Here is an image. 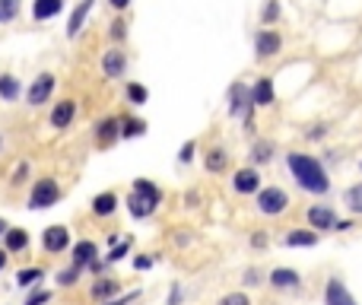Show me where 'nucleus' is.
I'll return each instance as SVG.
<instances>
[{
	"label": "nucleus",
	"instance_id": "1",
	"mask_svg": "<svg viewBox=\"0 0 362 305\" xmlns=\"http://www.w3.org/2000/svg\"><path fill=\"white\" fill-rule=\"evenodd\" d=\"M289 162V172L296 178V185L308 194H328L330 191V178H328V169L318 156H308V153H289L286 156Z\"/></svg>",
	"mask_w": 362,
	"mask_h": 305
},
{
	"label": "nucleus",
	"instance_id": "2",
	"mask_svg": "<svg viewBox=\"0 0 362 305\" xmlns=\"http://www.w3.org/2000/svg\"><path fill=\"white\" fill-rule=\"evenodd\" d=\"M162 204V191L159 185H153L149 178H137L131 188V198H127V210L137 220H147V216L156 213V207Z\"/></svg>",
	"mask_w": 362,
	"mask_h": 305
},
{
	"label": "nucleus",
	"instance_id": "3",
	"mask_svg": "<svg viewBox=\"0 0 362 305\" xmlns=\"http://www.w3.org/2000/svg\"><path fill=\"white\" fill-rule=\"evenodd\" d=\"M226 112L232 118H245V127H251V115H255V102H251V86L245 83H232L226 92Z\"/></svg>",
	"mask_w": 362,
	"mask_h": 305
},
{
	"label": "nucleus",
	"instance_id": "4",
	"mask_svg": "<svg viewBox=\"0 0 362 305\" xmlns=\"http://www.w3.org/2000/svg\"><path fill=\"white\" fill-rule=\"evenodd\" d=\"M61 200V185L54 178H39L29 191V207L32 210H45V207H54Z\"/></svg>",
	"mask_w": 362,
	"mask_h": 305
},
{
	"label": "nucleus",
	"instance_id": "5",
	"mask_svg": "<svg viewBox=\"0 0 362 305\" xmlns=\"http://www.w3.org/2000/svg\"><path fill=\"white\" fill-rule=\"evenodd\" d=\"M289 207V194L283 188H261L257 191V210L264 216H280Z\"/></svg>",
	"mask_w": 362,
	"mask_h": 305
},
{
	"label": "nucleus",
	"instance_id": "6",
	"mask_svg": "<svg viewBox=\"0 0 362 305\" xmlns=\"http://www.w3.org/2000/svg\"><path fill=\"white\" fill-rule=\"evenodd\" d=\"M54 86H58L54 74H39L32 83H29V90H25V102H29L32 108L45 105V102L54 96Z\"/></svg>",
	"mask_w": 362,
	"mask_h": 305
},
{
	"label": "nucleus",
	"instance_id": "7",
	"mask_svg": "<svg viewBox=\"0 0 362 305\" xmlns=\"http://www.w3.org/2000/svg\"><path fill=\"white\" fill-rule=\"evenodd\" d=\"M280 48H283L280 32H273V29H257V35H255V58L267 61V58H273V54H280Z\"/></svg>",
	"mask_w": 362,
	"mask_h": 305
},
{
	"label": "nucleus",
	"instance_id": "8",
	"mask_svg": "<svg viewBox=\"0 0 362 305\" xmlns=\"http://www.w3.org/2000/svg\"><path fill=\"white\" fill-rule=\"evenodd\" d=\"M124 70H127V54L121 48H108L102 54V74H105V80H121Z\"/></svg>",
	"mask_w": 362,
	"mask_h": 305
},
{
	"label": "nucleus",
	"instance_id": "9",
	"mask_svg": "<svg viewBox=\"0 0 362 305\" xmlns=\"http://www.w3.org/2000/svg\"><path fill=\"white\" fill-rule=\"evenodd\" d=\"M324 305H359L353 299V293L346 289L343 280H337V277H330L328 286H324Z\"/></svg>",
	"mask_w": 362,
	"mask_h": 305
},
{
	"label": "nucleus",
	"instance_id": "10",
	"mask_svg": "<svg viewBox=\"0 0 362 305\" xmlns=\"http://www.w3.org/2000/svg\"><path fill=\"white\" fill-rule=\"evenodd\" d=\"M251 102H255V108H270L273 102H277L270 76H257V83L251 86Z\"/></svg>",
	"mask_w": 362,
	"mask_h": 305
},
{
	"label": "nucleus",
	"instance_id": "11",
	"mask_svg": "<svg viewBox=\"0 0 362 305\" xmlns=\"http://www.w3.org/2000/svg\"><path fill=\"white\" fill-rule=\"evenodd\" d=\"M232 188L239 191V194H257V191H261V175H257V169H239V172L232 175Z\"/></svg>",
	"mask_w": 362,
	"mask_h": 305
},
{
	"label": "nucleus",
	"instance_id": "12",
	"mask_svg": "<svg viewBox=\"0 0 362 305\" xmlns=\"http://www.w3.org/2000/svg\"><path fill=\"white\" fill-rule=\"evenodd\" d=\"M41 245H45L48 255H58V251H64V248L70 245V235H67L64 226H48L45 235H41Z\"/></svg>",
	"mask_w": 362,
	"mask_h": 305
},
{
	"label": "nucleus",
	"instance_id": "13",
	"mask_svg": "<svg viewBox=\"0 0 362 305\" xmlns=\"http://www.w3.org/2000/svg\"><path fill=\"white\" fill-rule=\"evenodd\" d=\"M74 115H76V102H74V99H61V102H54V108H51V127L64 131V127H70Z\"/></svg>",
	"mask_w": 362,
	"mask_h": 305
},
{
	"label": "nucleus",
	"instance_id": "14",
	"mask_svg": "<svg viewBox=\"0 0 362 305\" xmlns=\"http://www.w3.org/2000/svg\"><path fill=\"white\" fill-rule=\"evenodd\" d=\"M118 137H121V121L118 118H105V121L96 124V143L99 147H111Z\"/></svg>",
	"mask_w": 362,
	"mask_h": 305
},
{
	"label": "nucleus",
	"instance_id": "15",
	"mask_svg": "<svg viewBox=\"0 0 362 305\" xmlns=\"http://www.w3.org/2000/svg\"><path fill=\"white\" fill-rule=\"evenodd\" d=\"M92 7H96V0H80V7L70 13V19H67V39H76L83 29V23H86V17L92 13Z\"/></svg>",
	"mask_w": 362,
	"mask_h": 305
},
{
	"label": "nucleus",
	"instance_id": "16",
	"mask_svg": "<svg viewBox=\"0 0 362 305\" xmlns=\"http://www.w3.org/2000/svg\"><path fill=\"white\" fill-rule=\"evenodd\" d=\"M64 10V0H32V19L35 23H48Z\"/></svg>",
	"mask_w": 362,
	"mask_h": 305
},
{
	"label": "nucleus",
	"instance_id": "17",
	"mask_svg": "<svg viewBox=\"0 0 362 305\" xmlns=\"http://www.w3.org/2000/svg\"><path fill=\"white\" fill-rule=\"evenodd\" d=\"M308 223H312V229H334L337 213H334V207H312L308 210Z\"/></svg>",
	"mask_w": 362,
	"mask_h": 305
},
{
	"label": "nucleus",
	"instance_id": "18",
	"mask_svg": "<svg viewBox=\"0 0 362 305\" xmlns=\"http://www.w3.org/2000/svg\"><path fill=\"white\" fill-rule=\"evenodd\" d=\"M92 261H99V248H96V242H80V245L74 248V267L86 271Z\"/></svg>",
	"mask_w": 362,
	"mask_h": 305
},
{
	"label": "nucleus",
	"instance_id": "19",
	"mask_svg": "<svg viewBox=\"0 0 362 305\" xmlns=\"http://www.w3.org/2000/svg\"><path fill=\"white\" fill-rule=\"evenodd\" d=\"M115 210H118L115 191H102V194H96V198H92V213H96V216H111Z\"/></svg>",
	"mask_w": 362,
	"mask_h": 305
},
{
	"label": "nucleus",
	"instance_id": "20",
	"mask_svg": "<svg viewBox=\"0 0 362 305\" xmlns=\"http://www.w3.org/2000/svg\"><path fill=\"white\" fill-rule=\"evenodd\" d=\"M3 248H7L10 255H17V251L29 248V232L25 229H7L3 232Z\"/></svg>",
	"mask_w": 362,
	"mask_h": 305
},
{
	"label": "nucleus",
	"instance_id": "21",
	"mask_svg": "<svg viewBox=\"0 0 362 305\" xmlns=\"http://www.w3.org/2000/svg\"><path fill=\"white\" fill-rule=\"evenodd\" d=\"M283 245H289V248H312V245H318V232L296 229V232H289L286 239H283Z\"/></svg>",
	"mask_w": 362,
	"mask_h": 305
},
{
	"label": "nucleus",
	"instance_id": "22",
	"mask_svg": "<svg viewBox=\"0 0 362 305\" xmlns=\"http://www.w3.org/2000/svg\"><path fill=\"white\" fill-rule=\"evenodd\" d=\"M19 92H23V86H19V80L13 74H0V99L3 102H17Z\"/></svg>",
	"mask_w": 362,
	"mask_h": 305
},
{
	"label": "nucleus",
	"instance_id": "23",
	"mask_svg": "<svg viewBox=\"0 0 362 305\" xmlns=\"http://www.w3.org/2000/svg\"><path fill=\"white\" fill-rule=\"evenodd\" d=\"M270 283L277 289H296L299 286V273L289 271V267H277V271L270 273Z\"/></svg>",
	"mask_w": 362,
	"mask_h": 305
},
{
	"label": "nucleus",
	"instance_id": "24",
	"mask_svg": "<svg viewBox=\"0 0 362 305\" xmlns=\"http://www.w3.org/2000/svg\"><path fill=\"white\" fill-rule=\"evenodd\" d=\"M204 165H206V172H222V169H226V149H222V147L206 149Z\"/></svg>",
	"mask_w": 362,
	"mask_h": 305
},
{
	"label": "nucleus",
	"instance_id": "25",
	"mask_svg": "<svg viewBox=\"0 0 362 305\" xmlns=\"http://www.w3.org/2000/svg\"><path fill=\"white\" fill-rule=\"evenodd\" d=\"M147 134V121L140 118H124L121 121V137L124 140H131V137H143Z\"/></svg>",
	"mask_w": 362,
	"mask_h": 305
},
{
	"label": "nucleus",
	"instance_id": "26",
	"mask_svg": "<svg viewBox=\"0 0 362 305\" xmlns=\"http://www.w3.org/2000/svg\"><path fill=\"white\" fill-rule=\"evenodd\" d=\"M270 159H273V143H270V140L251 143V162L264 165V162H270Z\"/></svg>",
	"mask_w": 362,
	"mask_h": 305
},
{
	"label": "nucleus",
	"instance_id": "27",
	"mask_svg": "<svg viewBox=\"0 0 362 305\" xmlns=\"http://www.w3.org/2000/svg\"><path fill=\"white\" fill-rule=\"evenodd\" d=\"M118 293V283L115 280H99L92 286V299H99V302H108V299Z\"/></svg>",
	"mask_w": 362,
	"mask_h": 305
},
{
	"label": "nucleus",
	"instance_id": "28",
	"mask_svg": "<svg viewBox=\"0 0 362 305\" xmlns=\"http://www.w3.org/2000/svg\"><path fill=\"white\" fill-rule=\"evenodd\" d=\"M127 99H131V105H147L149 90L143 86V83H127Z\"/></svg>",
	"mask_w": 362,
	"mask_h": 305
},
{
	"label": "nucleus",
	"instance_id": "29",
	"mask_svg": "<svg viewBox=\"0 0 362 305\" xmlns=\"http://www.w3.org/2000/svg\"><path fill=\"white\" fill-rule=\"evenodd\" d=\"M19 7L23 0H0V23H13L19 17Z\"/></svg>",
	"mask_w": 362,
	"mask_h": 305
},
{
	"label": "nucleus",
	"instance_id": "30",
	"mask_svg": "<svg viewBox=\"0 0 362 305\" xmlns=\"http://www.w3.org/2000/svg\"><path fill=\"white\" fill-rule=\"evenodd\" d=\"M346 204H350V210H353V213H362V182L346 191Z\"/></svg>",
	"mask_w": 362,
	"mask_h": 305
},
{
	"label": "nucleus",
	"instance_id": "31",
	"mask_svg": "<svg viewBox=\"0 0 362 305\" xmlns=\"http://www.w3.org/2000/svg\"><path fill=\"white\" fill-rule=\"evenodd\" d=\"M41 280V271L39 267H29V271H19L17 273V283L19 286H32V283H39Z\"/></svg>",
	"mask_w": 362,
	"mask_h": 305
},
{
	"label": "nucleus",
	"instance_id": "32",
	"mask_svg": "<svg viewBox=\"0 0 362 305\" xmlns=\"http://www.w3.org/2000/svg\"><path fill=\"white\" fill-rule=\"evenodd\" d=\"M280 19V3L277 0H267V7H264V25H270Z\"/></svg>",
	"mask_w": 362,
	"mask_h": 305
},
{
	"label": "nucleus",
	"instance_id": "33",
	"mask_svg": "<svg viewBox=\"0 0 362 305\" xmlns=\"http://www.w3.org/2000/svg\"><path fill=\"white\" fill-rule=\"evenodd\" d=\"M220 305H251V299L245 293H229V296H222Z\"/></svg>",
	"mask_w": 362,
	"mask_h": 305
},
{
	"label": "nucleus",
	"instance_id": "34",
	"mask_svg": "<svg viewBox=\"0 0 362 305\" xmlns=\"http://www.w3.org/2000/svg\"><path fill=\"white\" fill-rule=\"evenodd\" d=\"M80 267H70V271H64V273H61V277H58V283H61V286H74V283H76V277H80Z\"/></svg>",
	"mask_w": 362,
	"mask_h": 305
},
{
	"label": "nucleus",
	"instance_id": "35",
	"mask_svg": "<svg viewBox=\"0 0 362 305\" xmlns=\"http://www.w3.org/2000/svg\"><path fill=\"white\" fill-rule=\"evenodd\" d=\"M25 175H29V162H19L17 165V172H13V178H10V185L17 188V185H23L25 182Z\"/></svg>",
	"mask_w": 362,
	"mask_h": 305
},
{
	"label": "nucleus",
	"instance_id": "36",
	"mask_svg": "<svg viewBox=\"0 0 362 305\" xmlns=\"http://www.w3.org/2000/svg\"><path fill=\"white\" fill-rule=\"evenodd\" d=\"M194 149H198V143H194V140L184 143V147H181V153H178V162H191V159H194Z\"/></svg>",
	"mask_w": 362,
	"mask_h": 305
},
{
	"label": "nucleus",
	"instance_id": "37",
	"mask_svg": "<svg viewBox=\"0 0 362 305\" xmlns=\"http://www.w3.org/2000/svg\"><path fill=\"white\" fill-rule=\"evenodd\" d=\"M48 299H51V293H48V289H39V293H32V296L25 299V305H45Z\"/></svg>",
	"mask_w": 362,
	"mask_h": 305
},
{
	"label": "nucleus",
	"instance_id": "38",
	"mask_svg": "<svg viewBox=\"0 0 362 305\" xmlns=\"http://www.w3.org/2000/svg\"><path fill=\"white\" fill-rule=\"evenodd\" d=\"M124 35H127V23H124V19H115V23H111V39L121 41Z\"/></svg>",
	"mask_w": 362,
	"mask_h": 305
},
{
	"label": "nucleus",
	"instance_id": "39",
	"mask_svg": "<svg viewBox=\"0 0 362 305\" xmlns=\"http://www.w3.org/2000/svg\"><path fill=\"white\" fill-rule=\"evenodd\" d=\"M324 134H328V124H315L312 131H305V137H308V140H321Z\"/></svg>",
	"mask_w": 362,
	"mask_h": 305
},
{
	"label": "nucleus",
	"instance_id": "40",
	"mask_svg": "<svg viewBox=\"0 0 362 305\" xmlns=\"http://www.w3.org/2000/svg\"><path fill=\"white\" fill-rule=\"evenodd\" d=\"M245 283H248V286H257V283H264L261 271H245Z\"/></svg>",
	"mask_w": 362,
	"mask_h": 305
},
{
	"label": "nucleus",
	"instance_id": "41",
	"mask_svg": "<svg viewBox=\"0 0 362 305\" xmlns=\"http://www.w3.org/2000/svg\"><path fill=\"white\" fill-rule=\"evenodd\" d=\"M140 296V293H127V296H121V299H115V302H111V299H108V302H102V305H131L134 299Z\"/></svg>",
	"mask_w": 362,
	"mask_h": 305
},
{
	"label": "nucleus",
	"instance_id": "42",
	"mask_svg": "<svg viewBox=\"0 0 362 305\" xmlns=\"http://www.w3.org/2000/svg\"><path fill=\"white\" fill-rule=\"evenodd\" d=\"M127 248H131V245H127V242H124V245H118L115 251H111V255H108V261H121V257L127 255Z\"/></svg>",
	"mask_w": 362,
	"mask_h": 305
},
{
	"label": "nucleus",
	"instance_id": "43",
	"mask_svg": "<svg viewBox=\"0 0 362 305\" xmlns=\"http://www.w3.org/2000/svg\"><path fill=\"white\" fill-rule=\"evenodd\" d=\"M251 248H267V235H264V232H255V235H251Z\"/></svg>",
	"mask_w": 362,
	"mask_h": 305
},
{
	"label": "nucleus",
	"instance_id": "44",
	"mask_svg": "<svg viewBox=\"0 0 362 305\" xmlns=\"http://www.w3.org/2000/svg\"><path fill=\"white\" fill-rule=\"evenodd\" d=\"M108 3H111V7H115L118 13H121V10H127V7H131V0H108Z\"/></svg>",
	"mask_w": 362,
	"mask_h": 305
},
{
	"label": "nucleus",
	"instance_id": "45",
	"mask_svg": "<svg viewBox=\"0 0 362 305\" xmlns=\"http://www.w3.org/2000/svg\"><path fill=\"white\" fill-rule=\"evenodd\" d=\"M178 299H181V289L172 286V293H169V305H178Z\"/></svg>",
	"mask_w": 362,
	"mask_h": 305
},
{
	"label": "nucleus",
	"instance_id": "46",
	"mask_svg": "<svg viewBox=\"0 0 362 305\" xmlns=\"http://www.w3.org/2000/svg\"><path fill=\"white\" fill-rule=\"evenodd\" d=\"M7 255H10L7 248H0V271H3V267H7Z\"/></svg>",
	"mask_w": 362,
	"mask_h": 305
},
{
	"label": "nucleus",
	"instance_id": "47",
	"mask_svg": "<svg viewBox=\"0 0 362 305\" xmlns=\"http://www.w3.org/2000/svg\"><path fill=\"white\" fill-rule=\"evenodd\" d=\"M149 264H153V257H137V267H140V271L143 267H149Z\"/></svg>",
	"mask_w": 362,
	"mask_h": 305
},
{
	"label": "nucleus",
	"instance_id": "48",
	"mask_svg": "<svg viewBox=\"0 0 362 305\" xmlns=\"http://www.w3.org/2000/svg\"><path fill=\"white\" fill-rule=\"evenodd\" d=\"M7 229H10V226L3 223V220H0V235H3V232H7Z\"/></svg>",
	"mask_w": 362,
	"mask_h": 305
},
{
	"label": "nucleus",
	"instance_id": "49",
	"mask_svg": "<svg viewBox=\"0 0 362 305\" xmlns=\"http://www.w3.org/2000/svg\"><path fill=\"white\" fill-rule=\"evenodd\" d=\"M0 149H3V137H0Z\"/></svg>",
	"mask_w": 362,
	"mask_h": 305
},
{
	"label": "nucleus",
	"instance_id": "50",
	"mask_svg": "<svg viewBox=\"0 0 362 305\" xmlns=\"http://www.w3.org/2000/svg\"><path fill=\"white\" fill-rule=\"evenodd\" d=\"M359 169H362V159H359Z\"/></svg>",
	"mask_w": 362,
	"mask_h": 305
}]
</instances>
